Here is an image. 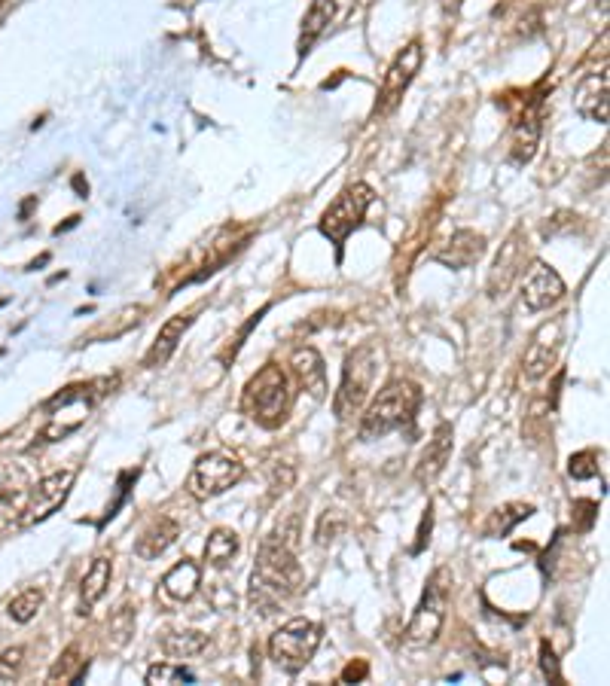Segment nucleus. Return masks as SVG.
Returning <instances> with one entry per match:
<instances>
[{
	"mask_svg": "<svg viewBox=\"0 0 610 686\" xmlns=\"http://www.w3.org/2000/svg\"><path fill=\"white\" fill-rule=\"evenodd\" d=\"M43 607V592L40 589H25V592H19L13 601H10V607H7V613L16 619V622H31L34 616H37V610Z\"/></svg>",
	"mask_w": 610,
	"mask_h": 686,
	"instance_id": "7c9ffc66",
	"label": "nucleus"
},
{
	"mask_svg": "<svg viewBox=\"0 0 610 686\" xmlns=\"http://www.w3.org/2000/svg\"><path fill=\"white\" fill-rule=\"evenodd\" d=\"M77 473L74 470H58L43 476L28 494H25V513H22V525H37L46 522L61 504L68 501V494L74 488Z\"/></svg>",
	"mask_w": 610,
	"mask_h": 686,
	"instance_id": "9b49d317",
	"label": "nucleus"
},
{
	"mask_svg": "<svg viewBox=\"0 0 610 686\" xmlns=\"http://www.w3.org/2000/svg\"><path fill=\"white\" fill-rule=\"evenodd\" d=\"M74 190L80 193V199H86V196H89V183L83 180V174H77V177H74Z\"/></svg>",
	"mask_w": 610,
	"mask_h": 686,
	"instance_id": "58836bf2",
	"label": "nucleus"
},
{
	"mask_svg": "<svg viewBox=\"0 0 610 686\" xmlns=\"http://www.w3.org/2000/svg\"><path fill=\"white\" fill-rule=\"evenodd\" d=\"M202 586V568L196 565L193 558H183L177 561V565L162 577V592L171 598V601H190Z\"/></svg>",
	"mask_w": 610,
	"mask_h": 686,
	"instance_id": "5701e85b",
	"label": "nucleus"
},
{
	"mask_svg": "<svg viewBox=\"0 0 610 686\" xmlns=\"http://www.w3.org/2000/svg\"><path fill=\"white\" fill-rule=\"evenodd\" d=\"M321 638H324V629L318 626V622L305 619V616H296V619L284 622L275 635H269V659L281 671L299 674L305 665L312 662V656L318 653Z\"/></svg>",
	"mask_w": 610,
	"mask_h": 686,
	"instance_id": "423d86ee",
	"label": "nucleus"
},
{
	"mask_svg": "<svg viewBox=\"0 0 610 686\" xmlns=\"http://www.w3.org/2000/svg\"><path fill=\"white\" fill-rule=\"evenodd\" d=\"M22 513H25V494L22 491L0 494V537L22 525Z\"/></svg>",
	"mask_w": 610,
	"mask_h": 686,
	"instance_id": "c756f323",
	"label": "nucleus"
},
{
	"mask_svg": "<svg viewBox=\"0 0 610 686\" xmlns=\"http://www.w3.org/2000/svg\"><path fill=\"white\" fill-rule=\"evenodd\" d=\"M424 65V49L418 40H412L409 46H403L394 61L388 65L385 77H382V86H379V95H376V107H373V116H388L400 107L406 89L412 86V80L418 77Z\"/></svg>",
	"mask_w": 610,
	"mask_h": 686,
	"instance_id": "9d476101",
	"label": "nucleus"
},
{
	"mask_svg": "<svg viewBox=\"0 0 610 686\" xmlns=\"http://www.w3.org/2000/svg\"><path fill=\"white\" fill-rule=\"evenodd\" d=\"M568 476H571V479H592V476H598V455H595L592 449L571 455V461H568Z\"/></svg>",
	"mask_w": 610,
	"mask_h": 686,
	"instance_id": "473e14b6",
	"label": "nucleus"
},
{
	"mask_svg": "<svg viewBox=\"0 0 610 686\" xmlns=\"http://www.w3.org/2000/svg\"><path fill=\"white\" fill-rule=\"evenodd\" d=\"M485 251H488V244H485V235H482V232L458 229V232L440 247V251L434 254V260H437L440 266H446V269L461 272V269L476 266V263L485 257Z\"/></svg>",
	"mask_w": 610,
	"mask_h": 686,
	"instance_id": "f3484780",
	"label": "nucleus"
},
{
	"mask_svg": "<svg viewBox=\"0 0 610 686\" xmlns=\"http://www.w3.org/2000/svg\"><path fill=\"white\" fill-rule=\"evenodd\" d=\"M336 0H312V7L305 10V16H302V31H299V43H296V52H299V58L302 55H309L312 52V46L324 37V31L333 25V19H336Z\"/></svg>",
	"mask_w": 610,
	"mask_h": 686,
	"instance_id": "412c9836",
	"label": "nucleus"
},
{
	"mask_svg": "<svg viewBox=\"0 0 610 686\" xmlns=\"http://www.w3.org/2000/svg\"><path fill=\"white\" fill-rule=\"evenodd\" d=\"M421 406V388L409 379H397L379 391V397L366 406L360 421V440L373 443L394 430L415 433V415Z\"/></svg>",
	"mask_w": 610,
	"mask_h": 686,
	"instance_id": "f03ea898",
	"label": "nucleus"
},
{
	"mask_svg": "<svg viewBox=\"0 0 610 686\" xmlns=\"http://www.w3.org/2000/svg\"><path fill=\"white\" fill-rule=\"evenodd\" d=\"M540 129H543V113L525 104V113L513 119V135H510V159L516 165H525L534 159L537 144H540Z\"/></svg>",
	"mask_w": 610,
	"mask_h": 686,
	"instance_id": "6ab92c4d",
	"label": "nucleus"
},
{
	"mask_svg": "<svg viewBox=\"0 0 610 686\" xmlns=\"http://www.w3.org/2000/svg\"><path fill=\"white\" fill-rule=\"evenodd\" d=\"M159 647L168 659H196L208 650V635L196 629H180V632H165L159 638Z\"/></svg>",
	"mask_w": 610,
	"mask_h": 686,
	"instance_id": "393cba45",
	"label": "nucleus"
},
{
	"mask_svg": "<svg viewBox=\"0 0 610 686\" xmlns=\"http://www.w3.org/2000/svg\"><path fill=\"white\" fill-rule=\"evenodd\" d=\"M77 223H80V217H71L65 226H55V235H61V232H65V229H71V226H77Z\"/></svg>",
	"mask_w": 610,
	"mask_h": 686,
	"instance_id": "ea45409f",
	"label": "nucleus"
},
{
	"mask_svg": "<svg viewBox=\"0 0 610 686\" xmlns=\"http://www.w3.org/2000/svg\"><path fill=\"white\" fill-rule=\"evenodd\" d=\"M116 385V379H92V382H80V385H71L65 391H58L49 403H46V412H49V421L46 427L40 430L37 443L40 446H49V443H58V440H68V436L74 430H80L89 418V412L95 409V403Z\"/></svg>",
	"mask_w": 610,
	"mask_h": 686,
	"instance_id": "7ed1b4c3",
	"label": "nucleus"
},
{
	"mask_svg": "<svg viewBox=\"0 0 610 686\" xmlns=\"http://www.w3.org/2000/svg\"><path fill=\"white\" fill-rule=\"evenodd\" d=\"M452 440H455V430L452 424H437L434 436L427 440L418 464H415V482L418 485H434L440 479V473L446 470L449 458H452Z\"/></svg>",
	"mask_w": 610,
	"mask_h": 686,
	"instance_id": "dca6fc26",
	"label": "nucleus"
},
{
	"mask_svg": "<svg viewBox=\"0 0 610 686\" xmlns=\"http://www.w3.org/2000/svg\"><path fill=\"white\" fill-rule=\"evenodd\" d=\"M290 406H293L290 376L278 363H266L257 376H251V382L244 385L241 412L266 430L281 427L290 415Z\"/></svg>",
	"mask_w": 610,
	"mask_h": 686,
	"instance_id": "20e7f679",
	"label": "nucleus"
},
{
	"mask_svg": "<svg viewBox=\"0 0 610 686\" xmlns=\"http://www.w3.org/2000/svg\"><path fill=\"white\" fill-rule=\"evenodd\" d=\"M531 516H534V507H531V504H519V501L504 504V507L492 510V516H488L482 534H485V537H507L519 522H525V519H531Z\"/></svg>",
	"mask_w": 610,
	"mask_h": 686,
	"instance_id": "bb28decb",
	"label": "nucleus"
},
{
	"mask_svg": "<svg viewBox=\"0 0 610 686\" xmlns=\"http://www.w3.org/2000/svg\"><path fill=\"white\" fill-rule=\"evenodd\" d=\"M190 327H193V315H171V318L159 327V333H156L150 351L144 354V366H147V369L165 366V363L174 357L177 345L183 342V333H187Z\"/></svg>",
	"mask_w": 610,
	"mask_h": 686,
	"instance_id": "aec40b11",
	"label": "nucleus"
},
{
	"mask_svg": "<svg viewBox=\"0 0 610 686\" xmlns=\"http://www.w3.org/2000/svg\"><path fill=\"white\" fill-rule=\"evenodd\" d=\"M366 677H370V662H366V659H354V662H348L345 671L339 674V683H360V680H366Z\"/></svg>",
	"mask_w": 610,
	"mask_h": 686,
	"instance_id": "4c0bfd02",
	"label": "nucleus"
},
{
	"mask_svg": "<svg viewBox=\"0 0 610 686\" xmlns=\"http://www.w3.org/2000/svg\"><path fill=\"white\" fill-rule=\"evenodd\" d=\"M431 531H434V504H427L424 516H421V525H418V540L412 546V555H421L427 549V543H431Z\"/></svg>",
	"mask_w": 610,
	"mask_h": 686,
	"instance_id": "e433bc0d",
	"label": "nucleus"
},
{
	"mask_svg": "<svg viewBox=\"0 0 610 686\" xmlns=\"http://www.w3.org/2000/svg\"><path fill=\"white\" fill-rule=\"evenodd\" d=\"M598 516V504L595 501H574V528L577 531H592Z\"/></svg>",
	"mask_w": 610,
	"mask_h": 686,
	"instance_id": "c9c22d12",
	"label": "nucleus"
},
{
	"mask_svg": "<svg viewBox=\"0 0 610 686\" xmlns=\"http://www.w3.org/2000/svg\"><path fill=\"white\" fill-rule=\"evenodd\" d=\"M574 110L589 122L607 126V116H610V77H607V68L580 77V83L574 86Z\"/></svg>",
	"mask_w": 610,
	"mask_h": 686,
	"instance_id": "2eb2a0df",
	"label": "nucleus"
},
{
	"mask_svg": "<svg viewBox=\"0 0 610 686\" xmlns=\"http://www.w3.org/2000/svg\"><path fill=\"white\" fill-rule=\"evenodd\" d=\"M86 671H89V662H86V659H80V647L74 644V647H68L65 653H61V656H58V662L52 665V671H49V683H58V680L80 683Z\"/></svg>",
	"mask_w": 610,
	"mask_h": 686,
	"instance_id": "cd10ccee",
	"label": "nucleus"
},
{
	"mask_svg": "<svg viewBox=\"0 0 610 686\" xmlns=\"http://www.w3.org/2000/svg\"><path fill=\"white\" fill-rule=\"evenodd\" d=\"M373 202H376V193H373L370 183L357 180V183L345 186V190L330 202V208L321 214V223H318L321 235L330 238L336 247H342L345 238L363 223V217H366V211H370Z\"/></svg>",
	"mask_w": 610,
	"mask_h": 686,
	"instance_id": "6e6552de",
	"label": "nucleus"
},
{
	"mask_svg": "<svg viewBox=\"0 0 610 686\" xmlns=\"http://www.w3.org/2000/svg\"><path fill=\"white\" fill-rule=\"evenodd\" d=\"M540 671H543V677H546L549 683H565L562 668H559V656H556L553 647H549V641L540 644Z\"/></svg>",
	"mask_w": 610,
	"mask_h": 686,
	"instance_id": "72a5a7b5",
	"label": "nucleus"
},
{
	"mask_svg": "<svg viewBox=\"0 0 610 686\" xmlns=\"http://www.w3.org/2000/svg\"><path fill=\"white\" fill-rule=\"evenodd\" d=\"M290 369L302 391H309L315 400L327 397V366H324V357L312 345H302L290 354Z\"/></svg>",
	"mask_w": 610,
	"mask_h": 686,
	"instance_id": "a211bd4d",
	"label": "nucleus"
},
{
	"mask_svg": "<svg viewBox=\"0 0 610 686\" xmlns=\"http://www.w3.org/2000/svg\"><path fill=\"white\" fill-rule=\"evenodd\" d=\"M177 537H180V525H177L174 519H168V516H159V519H153V522L141 531V537L135 540V555L144 558V561H153V558H159L168 546H174Z\"/></svg>",
	"mask_w": 610,
	"mask_h": 686,
	"instance_id": "4be33fe9",
	"label": "nucleus"
},
{
	"mask_svg": "<svg viewBox=\"0 0 610 686\" xmlns=\"http://www.w3.org/2000/svg\"><path fill=\"white\" fill-rule=\"evenodd\" d=\"M25 662V650L22 647H10L0 653V680H16Z\"/></svg>",
	"mask_w": 610,
	"mask_h": 686,
	"instance_id": "f704fd0d",
	"label": "nucleus"
},
{
	"mask_svg": "<svg viewBox=\"0 0 610 686\" xmlns=\"http://www.w3.org/2000/svg\"><path fill=\"white\" fill-rule=\"evenodd\" d=\"M296 534H299V522L293 516L287 525L269 534V540H263L248 583V604L254 607V613L272 616L302 589V568L296 561Z\"/></svg>",
	"mask_w": 610,
	"mask_h": 686,
	"instance_id": "f257e3e1",
	"label": "nucleus"
},
{
	"mask_svg": "<svg viewBox=\"0 0 610 686\" xmlns=\"http://www.w3.org/2000/svg\"><path fill=\"white\" fill-rule=\"evenodd\" d=\"M241 479H244V464L238 458L223 452H208L193 464L187 476V491L196 501H211V497H220L229 488H235Z\"/></svg>",
	"mask_w": 610,
	"mask_h": 686,
	"instance_id": "1a4fd4ad",
	"label": "nucleus"
},
{
	"mask_svg": "<svg viewBox=\"0 0 610 686\" xmlns=\"http://www.w3.org/2000/svg\"><path fill=\"white\" fill-rule=\"evenodd\" d=\"M147 686H159V683H196V674L190 668H183L177 662H156L147 668L144 677Z\"/></svg>",
	"mask_w": 610,
	"mask_h": 686,
	"instance_id": "c85d7f7f",
	"label": "nucleus"
},
{
	"mask_svg": "<svg viewBox=\"0 0 610 686\" xmlns=\"http://www.w3.org/2000/svg\"><path fill=\"white\" fill-rule=\"evenodd\" d=\"M568 287L562 281V275L546 266L543 260H531V266L522 272V302L531 311H546L565 299Z\"/></svg>",
	"mask_w": 610,
	"mask_h": 686,
	"instance_id": "f8f14e48",
	"label": "nucleus"
},
{
	"mask_svg": "<svg viewBox=\"0 0 610 686\" xmlns=\"http://www.w3.org/2000/svg\"><path fill=\"white\" fill-rule=\"evenodd\" d=\"M449 586L452 577L446 568H437L427 580L418 607L412 610V619L406 626V641L415 647H427L434 644L443 632V622H446V604H449Z\"/></svg>",
	"mask_w": 610,
	"mask_h": 686,
	"instance_id": "0eeeda50",
	"label": "nucleus"
},
{
	"mask_svg": "<svg viewBox=\"0 0 610 686\" xmlns=\"http://www.w3.org/2000/svg\"><path fill=\"white\" fill-rule=\"evenodd\" d=\"M525 257H528V238L522 229H513L501 244V254L495 257L492 272H488V293L492 296L507 293L513 281L525 272Z\"/></svg>",
	"mask_w": 610,
	"mask_h": 686,
	"instance_id": "4468645a",
	"label": "nucleus"
},
{
	"mask_svg": "<svg viewBox=\"0 0 610 686\" xmlns=\"http://www.w3.org/2000/svg\"><path fill=\"white\" fill-rule=\"evenodd\" d=\"M107 632L113 635V647H122V644H126V641L132 638V632H135V610H132L129 604H122V607L110 616Z\"/></svg>",
	"mask_w": 610,
	"mask_h": 686,
	"instance_id": "2f4dec72",
	"label": "nucleus"
},
{
	"mask_svg": "<svg viewBox=\"0 0 610 686\" xmlns=\"http://www.w3.org/2000/svg\"><path fill=\"white\" fill-rule=\"evenodd\" d=\"M110 580H113V561H110V555H98L89 565L83 586H80V613H89L107 595Z\"/></svg>",
	"mask_w": 610,
	"mask_h": 686,
	"instance_id": "b1692460",
	"label": "nucleus"
},
{
	"mask_svg": "<svg viewBox=\"0 0 610 686\" xmlns=\"http://www.w3.org/2000/svg\"><path fill=\"white\" fill-rule=\"evenodd\" d=\"M382 369V345L376 339L357 345L348 357H345V366H342V379H339V391L333 397V412L336 418H351L363 403L366 397H370L373 385H376V376Z\"/></svg>",
	"mask_w": 610,
	"mask_h": 686,
	"instance_id": "39448f33",
	"label": "nucleus"
},
{
	"mask_svg": "<svg viewBox=\"0 0 610 686\" xmlns=\"http://www.w3.org/2000/svg\"><path fill=\"white\" fill-rule=\"evenodd\" d=\"M241 552V537L232 528H214L205 543V561L211 568H229Z\"/></svg>",
	"mask_w": 610,
	"mask_h": 686,
	"instance_id": "a878e982",
	"label": "nucleus"
},
{
	"mask_svg": "<svg viewBox=\"0 0 610 686\" xmlns=\"http://www.w3.org/2000/svg\"><path fill=\"white\" fill-rule=\"evenodd\" d=\"M562 339H565V318H553V321L543 324L534 333V339H531V345L525 351V360H522V369H525V376L531 382L549 376V369H553L556 360H559Z\"/></svg>",
	"mask_w": 610,
	"mask_h": 686,
	"instance_id": "ddd939ff",
	"label": "nucleus"
}]
</instances>
